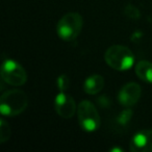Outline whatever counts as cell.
Masks as SVG:
<instances>
[{"instance_id": "obj_1", "label": "cell", "mask_w": 152, "mask_h": 152, "mask_svg": "<svg viewBox=\"0 0 152 152\" xmlns=\"http://www.w3.org/2000/svg\"><path fill=\"white\" fill-rule=\"evenodd\" d=\"M28 104L27 95L21 90H10L0 98V112L3 116H17L26 110Z\"/></svg>"}, {"instance_id": "obj_2", "label": "cell", "mask_w": 152, "mask_h": 152, "mask_svg": "<svg viewBox=\"0 0 152 152\" xmlns=\"http://www.w3.org/2000/svg\"><path fill=\"white\" fill-rule=\"evenodd\" d=\"M105 63L110 68L118 71L130 69L134 63L132 51L123 45H113L105 51Z\"/></svg>"}, {"instance_id": "obj_3", "label": "cell", "mask_w": 152, "mask_h": 152, "mask_svg": "<svg viewBox=\"0 0 152 152\" xmlns=\"http://www.w3.org/2000/svg\"><path fill=\"white\" fill-rule=\"evenodd\" d=\"M83 20L78 13H69L65 15L58 21L56 26V32L64 41L75 40L83 29Z\"/></svg>"}, {"instance_id": "obj_4", "label": "cell", "mask_w": 152, "mask_h": 152, "mask_svg": "<svg viewBox=\"0 0 152 152\" xmlns=\"http://www.w3.org/2000/svg\"><path fill=\"white\" fill-rule=\"evenodd\" d=\"M78 122L86 131H95L100 126V116L97 108L89 100H83L77 107Z\"/></svg>"}, {"instance_id": "obj_5", "label": "cell", "mask_w": 152, "mask_h": 152, "mask_svg": "<svg viewBox=\"0 0 152 152\" xmlns=\"http://www.w3.org/2000/svg\"><path fill=\"white\" fill-rule=\"evenodd\" d=\"M1 77L7 83L19 87L26 83L27 74L24 68L14 59H5L1 66Z\"/></svg>"}, {"instance_id": "obj_6", "label": "cell", "mask_w": 152, "mask_h": 152, "mask_svg": "<svg viewBox=\"0 0 152 152\" xmlns=\"http://www.w3.org/2000/svg\"><path fill=\"white\" fill-rule=\"evenodd\" d=\"M54 106L57 115L64 119L72 118L74 114L77 112L75 100L65 92H61L59 94H57V96L55 97Z\"/></svg>"}, {"instance_id": "obj_7", "label": "cell", "mask_w": 152, "mask_h": 152, "mask_svg": "<svg viewBox=\"0 0 152 152\" xmlns=\"http://www.w3.org/2000/svg\"><path fill=\"white\" fill-rule=\"evenodd\" d=\"M142 95V89L139 83H126L118 94V100L123 106H132L139 101Z\"/></svg>"}, {"instance_id": "obj_8", "label": "cell", "mask_w": 152, "mask_h": 152, "mask_svg": "<svg viewBox=\"0 0 152 152\" xmlns=\"http://www.w3.org/2000/svg\"><path fill=\"white\" fill-rule=\"evenodd\" d=\"M129 148L132 152H152V130H142L135 133Z\"/></svg>"}, {"instance_id": "obj_9", "label": "cell", "mask_w": 152, "mask_h": 152, "mask_svg": "<svg viewBox=\"0 0 152 152\" xmlns=\"http://www.w3.org/2000/svg\"><path fill=\"white\" fill-rule=\"evenodd\" d=\"M104 87V79L101 75L94 74L89 76L83 83V91L89 95H95Z\"/></svg>"}, {"instance_id": "obj_10", "label": "cell", "mask_w": 152, "mask_h": 152, "mask_svg": "<svg viewBox=\"0 0 152 152\" xmlns=\"http://www.w3.org/2000/svg\"><path fill=\"white\" fill-rule=\"evenodd\" d=\"M135 74L141 80L147 83H152V63L141 61L135 66Z\"/></svg>"}, {"instance_id": "obj_11", "label": "cell", "mask_w": 152, "mask_h": 152, "mask_svg": "<svg viewBox=\"0 0 152 152\" xmlns=\"http://www.w3.org/2000/svg\"><path fill=\"white\" fill-rule=\"evenodd\" d=\"M11 127L10 124L4 120V119H1L0 121V142L1 143H4L11 137Z\"/></svg>"}, {"instance_id": "obj_12", "label": "cell", "mask_w": 152, "mask_h": 152, "mask_svg": "<svg viewBox=\"0 0 152 152\" xmlns=\"http://www.w3.org/2000/svg\"><path fill=\"white\" fill-rule=\"evenodd\" d=\"M124 13H125V15H126L127 17L130 18V19H133V20L139 19L140 16H141V13H140L139 10H137L134 5L130 4V3L125 7Z\"/></svg>"}, {"instance_id": "obj_13", "label": "cell", "mask_w": 152, "mask_h": 152, "mask_svg": "<svg viewBox=\"0 0 152 152\" xmlns=\"http://www.w3.org/2000/svg\"><path fill=\"white\" fill-rule=\"evenodd\" d=\"M69 78H68V76L66 75H61L57 78V88L59 89L61 92H65L66 90L69 88Z\"/></svg>"}, {"instance_id": "obj_14", "label": "cell", "mask_w": 152, "mask_h": 152, "mask_svg": "<svg viewBox=\"0 0 152 152\" xmlns=\"http://www.w3.org/2000/svg\"><path fill=\"white\" fill-rule=\"evenodd\" d=\"M131 115H132V113L130 112V110H125V112L120 116V118H119V121H120V122H122V123H124V122L126 123V121H128L129 119H130Z\"/></svg>"}]
</instances>
